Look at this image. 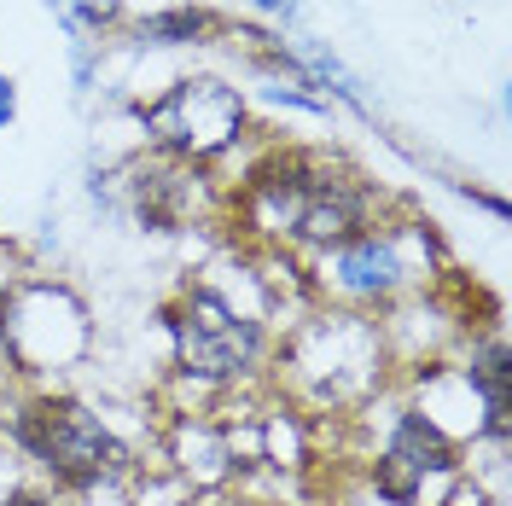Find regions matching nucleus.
I'll use <instances>...</instances> for the list:
<instances>
[{
    "label": "nucleus",
    "instance_id": "f257e3e1",
    "mask_svg": "<svg viewBox=\"0 0 512 506\" xmlns=\"http://www.w3.org/2000/svg\"><path fill=\"white\" fill-rule=\"evenodd\" d=\"M390 210L396 198L367 169H355L344 152L297 140L262 146L239 169V187H227V222L262 251H291L303 262L355 239Z\"/></svg>",
    "mask_w": 512,
    "mask_h": 506
},
{
    "label": "nucleus",
    "instance_id": "f03ea898",
    "mask_svg": "<svg viewBox=\"0 0 512 506\" xmlns=\"http://www.w3.org/2000/svg\"><path fill=\"white\" fill-rule=\"evenodd\" d=\"M274 384L286 390V408L297 413H361L379 402L390 384V344H384L379 315H355L315 303L309 315L274 338Z\"/></svg>",
    "mask_w": 512,
    "mask_h": 506
},
{
    "label": "nucleus",
    "instance_id": "7ed1b4c3",
    "mask_svg": "<svg viewBox=\"0 0 512 506\" xmlns=\"http://www.w3.org/2000/svg\"><path fill=\"white\" fill-rule=\"evenodd\" d=\"M0 443L12 448L41 483H53L59 495H94L117 489L140 472V454L111 431V419L88 408L82 396L53 390V384H24L6 413H0Z\"/></svg>",
    "mask_w": 512,
    "mask_h": 506
},
{
    "label": "nucleus",
    "instance_id": "20e7f679",
    "mask_svg": "<svg viewBox=\"0 0 512 506\" xmlns=\"http://www.w3.org/2000/svg\"><path fill=\"white\" fill-rule=\"evenodd\" d=\"M448 262L454 256H448V239L437 233V222L396 204L390 216L361 227L355 239L309 256V285H315V303L355 309V315H390L396 303L431 291Z\"/></svg>",
    "mask_w": 512,
    "mask_h": 506
},
{
    "label": "nucleus",
    "instance_id": "39448f33",
    "mask_svg": "<svg viewBox=\"0 0 512 506\" xmlns=\"http://www.w3.org/2000/svg\"><path fill=\"white\" fill-rule=\"evenodd\" d=\"M268 309H245L227 285L192 280L181 285L175 303H163V332L175 349V379L204 390V396H227L239 384H251L268 361H274V326Z\"/></svg>",
    "mask_w": 512,
    "mask_h": 506
},
{
    "label": "nucleus",
    "instance_id": "423d86ee",
    "mask_svg": "<svg viewBox=\"0 0 512 506\" xmlns=\"http://www.w3.org/2000/svg\"><path fill=\"white\" fill-rule=\"evenodd\" d=\"M466 477V443L443 431L431 413H419L408 396L384 408L379 448L367 460V483L379 506H437Z\"/></svg>",
    "mask_w": 512,
    "mask_h": 506
},
{
    "label": "nucleus",
    "instance_id": "0eeeda50",
    "mask_svg": "<svg viewBox=\"0 0 512 506\" xmlns=\"http://www.w3.org/2000/svg\"><path fill=\"white\" fill-rule=\"evenodd\" d=\"M140 128H146L152 152H163V158L216 169L233 146H245L251 105H245L239 88H227L222 76H181L158 99L140 105Z\"/></svg>",
    "mask_w": 512,
    "mask_h": 506
},
{
    "label": "nucleus",
    "instance_id": "6e6552de",
    "mask_svg": "<svg viewBox=\"0 0 512 506\" xmlns=\"http://www.w3.org/2000/svg\"><path fill=\"white\" fill-rule=\"evenodd\" d=\"M94 344V326L82 297L59 280H12V326H6V355L12 373L30 384H47L82 367Z\"/></svg>",
    "mask_w": 512,
    "mask_h": 506
},
{
    "label": "nucleus",
    "instance_id": "1a4fd4ad",
    "mask_svg": "<svg viewBox=\"0 0 512 506\" xmlns=\"http://www.w3.org/2000/svg\"><path fill=\"white\" fill-rule=\"evenodd\" d=\"M123 198H128V216L146 233H187L198 222L227 216V187L216 181V169L163 158V152H146V158L128 163Z\"/></svg>",
    "mask_w": 512,
    "mask_h": 506
},
{
    "label": "nucleus",
    "instance_id": "9d476101",
    "mask_svg": "<svg viewBox=\"0 0 512 506\" xmlns=\"http://www.w3.org/2000/svg\"><path fill=\"white\" fill-rule=\"evenodd\" d=\"M454 367H460V379L472 390V408H478V437H472V448L478 443L507 448V437H512V349L501 338V326L466 338V355Z\"/></svg>",
    "mask_w": 512,
    "mask_h": 506
},
{
    "label": "nucleus",
    "instance_id": "9b49d317",
    "mask_svg": "<svg viewBox=\"0 0 512 506\" xmlns=\"http://www.w3.org/2000/svg\"><path fill=\"white\" fill-rule=\"evenodd\" d=\"M134 47H210L227 35V18L204 0H169V6H152L140 18L123 24Z\"/></svg>",
    "mask_w": 512,
    "mask_h": 506
},
{
    "label": "nucleus",
    "instance_id": "f8f14e48",
    "mask_svg": "<svg viewBox=\"0 0 512 506\" xmlns=\"http://www.w3.org/2000/svg\"><path fill=\"white\" fill-rule=\"evenodd\" d=\"M53 18L64 24L70 41H99V35L128 24V0H47Z\"/></svg>",
    "mask_w": 512,
    "mask_h": 506
},
{
    "label": "nucleus",
    "instance_id": "ddd939ff",
    "mask_svg": "<svg viewBox=\"0 0 512 506\" xmlns=\"http://www.w3.org/2000/svg\"><path fill=\"white\" fill-rule=\"evenodd\" d=\"M0 506H70V495H59L53 483H12Z\"/></svg>",
    "mask_w": 512,
    "mask_h": 506
},
{
    "label": "nucleus",
    "instance_id": "4468645a",
    "mask_svg": "<svg viewBox=\"0 0 512 506\" xmlns=\"http://www.w3.org/2000/svg\"><path fill=\"white\" fill-rule=\"evenodd\" d=\"M70 70H76V88H94V41H70Z\"/></svg>",
    "mask_w": 512,
    "mask_h": 506
},
{
    "label": "nucleus",
    "instance_id": "2eb2a0df",
    "mask_svg": "<svg viewBox=\"0 0 512 506\" xmlns=\"http://www.w3.org/2000/svg\"><path fill=\"white\" fill-rule=\"evenodd\" d=\"M181 506H256V501L239 495V489H204V495H187Z\"/></svg>",
    "mask_w": 512,
    "mask_h": 506
},
{
    "label": "nucleus",
    "instance_id": "dca6fc26",
    "mask_svg": "<svg viewBox=\"0 0 512 506\" xmlns=\"http://www.w3.org/2000/svg\"><path fill=\"white\" fill-rule=\"evenodd\" d=\"M460 198H472V204H483V210H489L495 222H507V216H512V210H507V198H501V192H483V187H466V181H460Z\"/></svg>",
    "mask_w": 512,
    "mask_h": 506
},
{
    "label": "nucleus",
    "instance_id": "f3484780",
    "mask_svg": "<svg viewBox=\"0 0 512 506\" xmlns=\"http://www.w3.org/2000/svg\"><path fill=\"white\" fill-rule=\"evenodd\" d=\"M12 123H18V82L0 70V134H6Z\"/></svg>",
    "mask_w": 512,
    "mask_h": 506
},
{
    "label": "nucleus",
    "instance_id": "a211bd4d",
    "mask_svg": "<svg viewBox=\"0 0 512 506\" xmlns=\"http://www.w3.org/2000/svg\"><path fill=\"white\" fill-rule=\"evenodd\" d=\"M245 6H256V12H262V18H280V24H291V18H297V6H303V0H245Z\"/></svg>",
    "mask_w": 512,
    "mask_h": 506
},
{
    "label": "nucleus",
    "instance_id": "6ab92c4d",
    "mask_svg": "<svg viewBox=\"0 0 512 506\" xmlns=\"http://www.w3.org/2000/svg\"><path fill=\"white\" fill-rule=\"evenodd\" d=\"M6 326H12V280H0V355H6Z\"/></svg>",
    "mask_w": 512,
    "mask_h": 506
}]
</instances>
